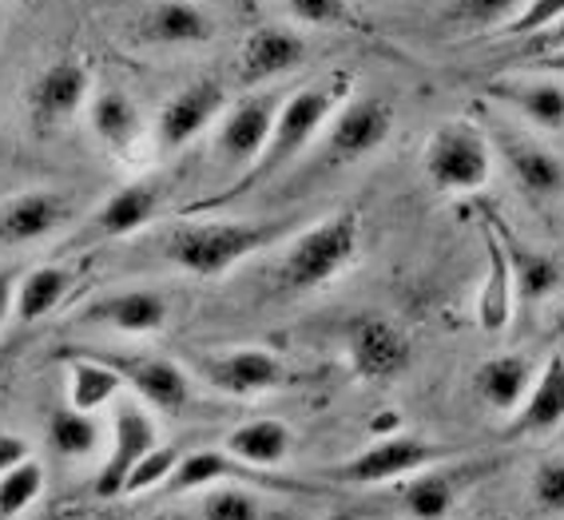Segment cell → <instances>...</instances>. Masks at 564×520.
<instances>
[{
    "instance_id": "33",
    "label": "cell",
    "mask_w": 564,
    "mask_h": 520,
    "mask_svg": "<svg viewBox=\"0 0 564 520\" xmlns=\"http://www.w3.org/2000/svg\"><path fill=\"white\" fill-rule=\"evenodd\" d=\"M44 492V465L41 461H21L0 477V520H17L24 509L36 505Z\"/></svg>"
},
{
    "instance_id": "41",
    "label": "cell",
    "mask_w": 564,
    "mask_h": 520,
    "mask_svg": "<svg viewBox=\"0 0 564 520\" xmlns=\"http://www.w3.org/2000/svg\"><path fill=\"white\" fill-rule=\"evenodd\" d=\"M556 48H564V17L553 24V29L529 36V52H533V56H544V52H556Z\"/></svg>"
},
{
    "instance_id": "1",
    "label": "cell",
    "mask_w": 564,
    "mask_h": 520,
    "mask_svg": "<svg viewBox=\"0 0 564 520\" xmlns=\"http://www.w3.org/2000/svg\"><path fill=\"white\" fill-rule=\"evenodd\" d=\"M346 100H350V72H330V76H323V80H314V84H306V88L291 91V96L282 100L279 120H274L271 140H267V148H262L259 160L242 171V175H235L223 195L199 199L192 210L199 215V210L231 207V203H239L242 195H251V191H259L271 180H279L282 171L294 167L299 155H303V151L311 148L326 128H330L334 111L343 108Z\"/></svg>"
},
{
    "instance_id": "2",
    "label": "cell",
    "mask_w": 564,
    "mask_h": 520,
    "mask_svg": "<svg viewBox=\"0 0 564 520\" xmlns=\"http://www.w3.org/2000/svg\"><path fill=\"white\" fill-rule=\"evenodd\" d=\"M291 230L282 219H183L163 239V254L195 279H223Z\"/></svg>"
},
{
    "instance_id": "24",
    "label": "cell",
    "mask_w": 564,
    "mask_h": 520,
    "mask_svg": "<svg viewBox=\"0 0 564 520\" xmlns=\"http://www.w3.org/2000/svg\"><path fill=\"white\" fill-rule=\"evenodd\" d=\"M485 96L513 108L521 120L536 128H564V84L553 76H497L485 84Z\"/></svg>"
},
{
    "instance_id": "18",
    "label": "cell",
    "mask_w": 564,
    "mask_h": 520,
    "mask_svg": "<svg viewBox=\"0 0 564 520\" xmlns=\"http://www.w3.org/2000/svg\"><path fill=\"white\" fill-rule=\"evenodd\" d=\"M163 207V191L155 183H128L116 195L100 203L91 210V219L76 230V239L68 247H96V242H111V239H128L135 230H143L148 223H155Z\"/></svg>"
},
{
    "instance_id": "13",
    "label": "cell",
    "mask_w": 564,
    "mask_h": 520,
    "mask_svg": "<svg viewBox=\"0 0 564 520\" xmlns=\"http://www.w3.org/2000/svg\"><path fill=\"white\" fill-rule=\"evenodd\" d=\"M76 219V195L64 187H32L0 203V247H32Z\"/></svg>"
},
{
    "instance_id": "11",
    "label": "cell",
    "mask_w": 564,
    "mask_h": 520,
    "mask_svg": "<svg viewBox=\"0 0 564 520\" xmlns=\"http://www.w3.org/2000/svg\"><path fill=\"white\" fill-rule=\"evenodd\" d=\"M485 131H489L497 160L505 163V171L513 175V183L524 195H533V199L564 195V163L556 160V151H549L541 140L513 128L509 120H485Z\"/></svg>"
},
{
    "instance_id": "14",
    "label": "cell",
    "mask_w": 564,
    "mask_h": 520,
    "mask_svg": "<svg viewBox=\"0 0 564 520\" xmlns=\"http://www.w3.org/2000/svg\"><path fill=\"white\" fill-rule=\"evenodd\" d=\"M104 361H111L120 370L123 386L140 401H148L160 413H187L195 405L192 373L183 370L180 361L155 358V354H111V350H91Z\"/></svg>"
},
{
    "instance_id": "12",
    "label": "cell",
    "mask_w": 564,
    "mask_h": 520,
    "mask_svg": "<svg viewBox=\"0 0 564 520\" xmlns=\"http://www.w3.org/2000/svg\"><path fill=\"white\" fill-rule=\"evenodd\" d=\"M155 445H160V430H155L152 413L143 410L140 401H116L108 461H104V469L96 473V480H91L96 500L123 497V485H128L131 469H135V465H140Z\"/></svg>"
},
{
    "instance_id": "21",
    "label": "cell",
    "mask_w": 564,
    "mask_h": 520,
    "mask_svg": "<svg viewBox=\"0 0 564 520\" xmlns=\"http://www.w3.org/2000/svg\"><path fill=\"white\" fill-rule=\"evenodd\" d=\"M564 425V354H549L544 366L536 370L533 390L509 413L501 437L505 441H529L549 437Z\"/></svg>"
},
{
    "instance_id": "45",
    "label": "cell",
    "mask_w": 564,
    "mask_h": 520,
    "mask_svg": "<svg viewBox=\"0 0 564 520\" xmlns=\"http://www.w3.org/2000/svg\"><path fill=\"white\" fill-rule=\"evenodd\" d=\"M4 361H9V350H0V366H4Z\"/></svg>"
},
{
    "instance_id": "40",
    "label": "cell",
    "mask_w": 564,
    "mask_h": 520,
    "mask_svg": "<svg viewBox=\"0 0 564 520\" xmlns=\"http://www.w3.org/2000/svg\"><path fill=\"white\" fill-rule=\"evenodd\" d=\"M21 267H4L0 271V326L12 318V306H17V286H21Z\"/></svg>"
},
{
    "instance_id": "27",
    "label": "cell",
    "mask_w": 564,
    "mask_h": 520,
    "mask_svg": "<svg viewBox=\"0 0 564 520\" xmlns=\"http://www.w3.org/2000/svg\"><path fill=\"white\" fill-rule=\"evenodd\" d=\"M485 210H489V219H494L497 235H501L505 259H509V271H513L517 299L529 302V306H536V302H544L549 294H556V286H561V267H556L549 254H541L536 247H529V242L517 239L494 207H485Z\"/></svg>"
},
{
    "instance_id": "9",
    "label": "cell",
    "mask_w": 564,
    "mask_h": 520,
    "mask_svg": "<svg viewBox=\"0 0 564 520\" xmlns=\"http://www.w3.org/2000/svg\"><path fill=\"white\" fill-rule=\"evenodd\" d=\"M199 381H207L215 393L227 398H262V393L282 390L291 381V370L282 366L279 354L262 346H235L223 354H195L192 358Z\"/></svg>"
},
{
    "instance_id": "5",
    "label": "cell",
    "mask_w": 564,
    "mask_h": 520,
    "mask_svg": "<svg viewBox=\"0 0 564 520\" xmlns=\"http://www.w3.org/2000/svg\"><path fill=\"white\" fill-rule=\"evenodd\" d=\"M449 457H457L454 445L413 437V433H393V437H378L362 453L346 457L343 465L326 469V477L338 485H390V480H405Z\"/></svg>"
},
{
    "instance_id": "30",
    "label": "cell",
    "mask_w": 564,
    "mask_h": 520,
    "mask_svg": "<svg viewBox=\"0 0 564 520\" xmlns=\"http://www.w3.org/2000/svg\"><path fill=\"white\" fill-rule=\"evenodd\" d=\"M223 449L235 453L239 461H247V465H254V469H279L282 461L291 457L294 449V433L286 421L279 418H251L242 421V425H235L231 433H227V441H223Z\"/></svg>"
},
{
    "instance_id": "4",
    "label": "cell",
    "mask_w": 564,
    "mask_h": 520,
    "mask_svg": "<svg viewBox=\"0 0 564 520\" xmlns=\"http://www.w3.org/2000/svg\"><path fill=\"white\" fill-rule=\"evenodd\" d=\"M425 180L445 195H474L494 180V143L474 120H442L422 151Z\"/></svg>"
},
{
    "instance_id": "36",
    "label": "cell",
    "mask_w": 564,
    "mask_h": 520,
    "mask_svg": "<svg viewBox=\"0 0 564 520\" xmlns=\"http://www.w3.org/2000/svg\"><path fill=\"white\" fill-rule=\"evenodd\" d=\"M529 492H533V505L549 517H564V453L556 457H544L533 469L529 480Z\"/></svg>"
},
{
    "instance_id": "19",
    "label": "cell",
    "mask_w": 564,
    "mask_h": 520,
    "mask_svg": "<svg viewBox=\"0 0 564 520\" xmlns=\"http://www.w3.org/2000/svg\"><path fill=\"white\" fill-rule=\"evenodd\" d=\"M76 318L88 322V326H108L116 334H160L172 318V302L167 294L155 291V286H131V291H111L100 299L84 302Z\"/></svg>"
},
{
    "instance_id": "44",
    "label": "cell",
    "mask_w": 564,
    "mask_h": 520,
    "mask_svg": "<svg viewBox=\"0 0 564 520\" xmlns=\"http://www.w3.org/2000/svg\"><path fill=\"white\" fill-rule=\"evenodd\" d=\"M0 4H36V0H0Z\"/></svg>"
},
{
    "instance_id": "17",
    "label": "cell",
    "mask_w": 564,
    "mask_h": 520,
    "mask_svg": "<svg viewBox=\"0 0 564 520\" xmlns=\"http://www.w3.org/2000/svg\"><path fill=\"white\" fill-rule=\"evenodd\" d=\"M223 480H242V485H262V489H282V492H318L306 480H291V477H271L267 469H254L247 461H239L227 449H195L183 453L180 469L167 480V492H199L223 485Z\"/></svg>"
},
{
    "instance_id": "23",
    "label": "cell",
    "mask_w": 564,
    "mask_h": 520,
    "mask_svg": "<svg viewBox=\"0 0 564 520\" xmlns=\"http://www.w3.org/2000/svg\"><path fill=\"white\" fill-rule=\"evenodd\" d=\"M88 128H91V136H96L111 155H120V160H131V155L148 143V136H152V128L143 123L140 104L131 100L123 88L91 91Z\"/></svg>"
},
{
    "instance_id": "43",
    "label": "cell",
    "mask_w": 564,
    "mask_h": 520,
    "mask_svg": "<svg viewBox=\"0 0 564 520\" xmlns=\"http://www.w3.org/2000/svg\"><path fill=\"white\" fill-rule=\"evenodd\" d=\"M242 4V12H247V17H254V9H259V0H239Z\"/></svg>"
},
{
    "instance_id": "10",
    "label": "cell",
    "mask_w": 564,
    "mask_h": 520,
    "mask_svg": "<svg viewBox=\"0 0 564 520\" xmlns=\"http://www.w3.org/2000/svg\"><path fill=\"white\" fill-rule=\"evenodd\" d=\"M227 111V91L219 80H195L180 88L172 100L163 104L152 123V151L155 155H175L192 148L203 131L215 128Z\"/></svg>"
},
{
    "instance_id": "37",
    "label": "cell",
    "mask_w": 564,
    "mask_h": 520,
    "mask_svg": "<svg viewBox=\"0 0 564 520\" xmlns=\"http://www.w3.org/2000/svg\"><path fill=\"white\" fill-rule=\"evenodd\" d=\"M286 12H291L299 24H311V29H350V4L346 0H282Z\"/></svg>"
},
{
    "instance_id": "26",
    "label": "cell",
    "mask_w": 564,
    "mask_h": 520,
    "mask_svg": "<svg viewBox=\"0 0 564 520\" xmlns=\"http://www.w3.org/2000/svg\"><path fill=\"white\" fill-rule=\"evenodd\" d=\"M84 267L80 262H41L32 271L21 274V286H17V306H12V318L32 326V322L48 318L72 299L76 282H80Z\"/></svg>"
},
{
    "instance_id": "6",
    "label": "cell",
    "mask_w": 564,
    "mask_h": 520,
    "mask_svg": "<svg viewBox=\"0 0 564 520\" xmlns=\"http://www.w3.org/2000/svg\"><path fill=\"white\" fill-rule=\"evenodd\" d=\"M501 469V461L494 457H474V461H437L430 469L413 473V477L398 480V505L410 520H445L457 509V500L469 489H477L489 473Z\"/></svg>"
},
{
    "instance_id": "20",
    "label": "cell",
    "mask_w": 564,
    "mask_h": 520,
    "mask_svg": "<svg viewBox=\"0 0 564 520\" xmlns=\"http://www.w3.org/2000/svg\"><path fill=\"white\" fill-rule=\"evenodd\" d=\"M311 56L303 32L282 29V24H259L247 32V41L239 48V84L242 88H262L274 84L286 72L303 68Z\"/></svg>"
},
{
    "instance_id": "34",
    "label": "cell",
    "mask_w": 564,
    "mask_h": 520,
    "mask_svg": "<svg viewBox=\"0 0 564 520\" xmlns=\"http://www.w3.org/2000/svg\"><path fill=\"white\" fill-rule=\"evenodd\" d=\"M524 0H449L445 21L457 32H477V29H505L521 12Z\"/></svg>"
},
{
    "instance_id": "32",
    "label": "cell",
    "mask_w": 564,
    "mask_h": 520,
    "mask_svg": "<svg viewBox=\"0 0 564 520\" xmlns=\"http://www.w3.org/2000/svg\"><path fill=\"white\" fill-rule=\"evenodd\" d=\"M195 520H262V505L247 485L223 480L203 492V500L195 505Z\"/></svg>"
},
{
    "instance_id": "35",
    "label": "cell",
    "mask_w": 564,
    "mask_h": 520,
    "mask_svg": "<svg viewBox=\"0 0 564 520\" xmlns=\"http://www.w3.org/2000/svg\"><path fill=\"white\" fill-rule=\"evenodd\" d=\"M180 445H155L148 457L131 469L128 485H123V497H140V492H152V489H167V480L175 477V469H180Z\"/></svg>"
},
{
    "instance_id": "29",
    "label": "cell",
    "mask_w": 564,
    "mask_h": 520,
    "mask_svg": "<svg viewBox=\"0 0 564 520\" xmlns=\"http://www.w3.org/2000/svg\"><path fill=\"white\" fill-rule=\"evenodd\" d=\"M64 370H68V405L80 413H100L111 401L120 398L123 378L120 370L104 361L91 350H64L61 354Z\"/></svg>"
},
{
    "instance_id": "38",
    "label": "cell",
    "mask_w": 564,
    "mask_h": 520,
    "mask_svg": "<svg viewBox=\"0 0 564 520\" xmlns=\"http://www.w3.org/2000/svg\"><path fill=\"white\" fill-rule=\"evenodd\" d=\"M561 17H564V0H524L521 12L497 36H536V32L553 29Z\"/></svg>"
},
{
    "instance_id": "39",
    "label": "cell",
    "mask_w": 564,
    "mask_h": 520,
    "mask_svg": "<svg viewBox=\"0 0 564 520\" xmlns=\"http://www.w3.org/2000/svg\"><path fill=\"white\" fill-rule=\"evenodd\" d=\"M32 457V445L17 433H0V477L12 469V465H21V461Z\"/></svg>"
},
{
    "instance_id": "8",
    "label": "cell",
    "mask_w": 564,
    "mask_h": 520,
    "mask_svg": "<svg viewBox=\"0 0 564 520\" xmlns=\"http://www.w3.org/2000/svg\"><path fill=\"white\" fill-rule=\"evenodd\" d=\"M282 100H286V96H279V91L254 88L251 96L227 104L223 120L215 123V151H219L223 167H231L235 175H242V171L259 160L267 140H271Z\"/></svg>"
},
{
    "instance_id": "31",
    "label": "cell",
    "mask_w": 564,
    "mask_h": 520,
    "mask_svg": "<svg viewBox=\"0 0 564 520\" xmlns=\"http://www.w3.org/2000/svg\"><path fill=\"white\" fill-rule=\"evenodd\" d=\"M104 441V430L100 421H96V413H80V410H61L52 413L48 421V445L56 457L64 461H80V457H91V453L100 449Z\"/></svg>"
},
{
    "instance_id": "15",
    "label": "cell",
    "mask_w": 564,
    "mask_h": 520,
    "mask_svg": "<svg viewBox=\"0 0 564 520\" xmlns=\"http://www.w3.org/2000/svg\"><path fill=\"white\" fill-rule=\"evenodd\" d=\"M346 358H350L354 373L362 381L386 386V381L402 378L410 370L413 350L410 338L390 318H382V314H358L346 326Z\"/></svg>"
},
{
    "instance_id": "3",
    "label": "cell",
    "mask_w": 564,
    "mask_h": 520,
    "mask_svg": "<svg viewBox=\"0 0 564 520\" xmlns=\"http://www.w3.org/2000/svg\"><path fill=\"white\" fill-rule=\"evenodd\" d=\"M362 250V219L354 210L326 215L306 227L279 259V286L286 294L326 291L334 279H343Z\"/></svg>"
},
{
    "instance_id": "28",
    "label": "cell",
    "mask_w": 564,
    "mask_h": 520,
    "mask_svg": "<svg viewBox=\"0 0 564 520\" xmlns=\"http://www.w3.org/2000/svg\"><path fill=\"white\" fill-rule=\"evenodd\" d=\"M536 366L524 354H494L474 370V393L481 405L494 413H513L524 401V393L533 390Z\"/></svg>"
},
{
    "instance_id": "22",
    "label": "cell",
    "mask_w": 564,
    "mask_h": 520,
    "mask_svg": "<svg viewBox=\"0 0 564 520\" xmlns=\"http://www.w3.org/2000/svg\"><path fill=\"white\" fill-rule=\"evenodd\" d=\"M135 36L155 48H195L215 41V21L195 0H152L135 17Z\"/></svg>"
},
{
    "instance_id": "42",
    "label": "cell",
    "mask_w": 564,
    "mask_h": 520,
    "mask_svg": "<svg viewBox=\"0 0 564 520\" xmlns=\"http://www.w3.org/2000/svg\"><path fill=\"white\" fill-rule=\"evenodd\" d=\"M533 68L544 72V76H564V48L544 52V56H533Z\"/></svg>"
},
{
    "instance_id": "25",
    "label": "cell",
    "mask_w": 564,
    "mask_h": 520,
    "mask_svg": "<svg viewBox=\"0 0 564 520\" xmlns=\"http://www.w3.org/2000/svg\"><path fill=\"white\" fill-rule=\"evenodd\" d=\"M481 242H485V279L481 294H477V326L485 334H501L509 326V314H513V271H509V259H505L501 235H497L489 210L481 207Z\"/></svg>"
},
{
    "instance_id": "16",
    "label": "cell",
    "mask_w": 564,
    "mask_h": 520,
    "mask_svg": "<svg viewBox=\"0 0 564 520\" xmlns=\"http://www.w3.org/2000/svg\"><path fill=\"white\" fill-rule=\"evenodd\" d=\"M91 100V72L76 56L48 64L29 88V123L36 131H56L76 120Z\"/></svg>"
},
{
    "instance_id": "7",
    "label": "cell",
    "mask_w": 564,
    "mask_h": 520,
    "mask_svg": "<svg viewBox=\"0 0 564 520\" xmlns=\"http://www.w3.org/2000/svg\"><path fill=\"white\" fill-rule=\"evenodd\" d=\"M393 104L382 96H358L334 111L330 128L323 131V160L326 167H350L370 160L373 151L390 140Z\"/></svg>"
}]
</instances>
